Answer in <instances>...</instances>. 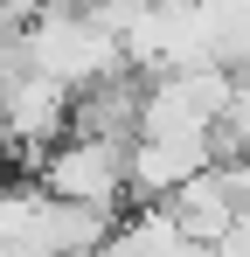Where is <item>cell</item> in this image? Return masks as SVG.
I'll return each instance as SVG.
<instances>
[{
	"instance_id": "cell-1",
	"label": "cell",
	"mask_w": 250,
	"mask_h": 257,
	"mask_svg": "<svg viewBox=\"0 0 250 257\" xmlns=\"http://www.w3.org/2000/svg\"><path fill=\"white\" fill-rule=\"evenodd\" d=\"M21 63L49 77V84H63L70 97L90 90L97 77H118L125 56L118 42L90 21V14H28V28H21Z\"/></svg>"
},
{
	"instance_id": "cell-4",
	"label": "cell",
	"mask_w": 250,
	"mask_h": 257,
	"mask_svg": "<svg viewBox=\"0 0 250 257\" xmlns=\"http://www.w3.org/2000/svg\"><path fill=\"white\" fill-rule=\"evenodd\" d=\"M139 90H146L139 70H118V77H97L90 90H77V97H70V139L132 146V139H139Z\"/></svg>"
},
{
	"instance_id": "cell-3",
	"label": "cell",
	"mask_w": 250,
	"mask_h": 257,
	"mask_svg": "<svg viewBox=\"0 0 250 257\" xmlns=\"http://www.w3.org/2000/svg\"><path fill=\"white\" fill-rule=\"evenodd\" d=\"M236 209H243V195H236V181H229L222 167H208V174H195V181H181V188L160 202V215L181 229V243H208V250L236 229Z\"/></svg>"
},
{
	"instance_id": "cell-2",
	"label": "cell",
	"mask_w": 250,
	"mask_h": 257,
	"mask_svg": "<svg viewBox=\"0 0 250 257\" xmlns=\"http://www.w3.org/2000/svg\"><path fill=\"white\" fill-rule=\"evenodd\" d=\"M35 188L49 202H77V209H118L125 195V146L111 139H63L35 160Z\"/></svg>"
}]
</instances>
